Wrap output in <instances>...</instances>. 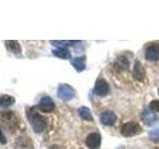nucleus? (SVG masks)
Segmentation results:
<instances>
[{"mask_svg": "<svg viewBox=\"0 0 159 149\" xmlns=\"http://www.w3.org/2000/svg\"><path fill=\"white\" fill-rule=\"evenodd\" d=\"M53 55L56 56L60 59H64V60H69L72 58L71 52L69 51L67 48H58L53 50Z\"/></svg>", "mask_w": 159, "mask_h": 149, "instance_id": "nucleus-13", "label": "nucleus"}, {"mask_svg": "<svg viewBox=\"0 0 159 149\" xmlns=\"http://www.w3.org/2000/svg\"><path fill=\"white\" fill-rule=\"evenodd\" d=\"M158 96H159V88H158Z\"/></svg>", "mask_w": 159, "mask_h": 149, "instance_id": "nucleus-22", "label": "nucleus"}, {"mask_svg": "<svg viewBox=\"0 0 159 149\" xmlns=\"http://www.w3.org/2000/svg\"><path fill=\"white\" fill-rule=\"evenodd\" d=\"M5 45L8 51H10L13 54H20L22 52L21 46L18 41H14V40H9V41H5Z\"/></svg>", "mask_w": 159, "mask_h": 149, "instance_id": "nucleus-12", "label": "nucleus"}, {"mask_svg": "<svg viewBox=\"0 0 159 149\" xmlns=\"http://www.w3.org/2000/svg\"><path fill=\"white\" fill-rule=\"evenodd\" d=\"M101 122L103 124V125H112V124L116 122V113L111 111H103L102 114H101Z\"/></svg>", "mask_w": 159, "mask_h": 149, "instance_id": "nucleus-10", "label": "nucleus"}, {"mask_svg": "<svg viewBox=\"0 0 159 149\" xmlns=\"http://www.w3.org/2000/svg\"><path fill=\"white\" fill-rule=\"evenodd\" d=\"M149 109L152 111L159 112V101L155 99V101H152L149 103Z\"/></svg>", "mask_w": 159, "mask_h": 149, "instance_id": "nucleus-19", "label": "nucleus"}, {"mask_svg": "<svg viewBox=\"0 0 159 149\" xmlns=\"http://www.w3.org/2000/svg\"><path fill=\"white\" fill-rule=\"evenodd\" d=\"M143 131L140 124L135 121H128L125 122L120 128V133L124 137H132L135 135H139Z\"/></svg>", "mask_w": 159, "mask_h": 149, "instance_id": "nucleus-2", "label": "nucleus"}, {"mask_svg": "<svg viewBox=\"0 0 159 149\" xmlns=\"http://www.w3.org/2000/svg\"><path fill=\"white\" fill-rule=\"evenodd\" d=\"M6 142H7L6 137H5V135L3 134L2 130H1V129H0V143H1V144H5Z\"/></svg>", "mask_w": 159, "mask_h": 149, "instance_id": "nucleus-20", "label": "nucleus"}, {"mask_svg": "<svg viewBox=\"0 0 159 149\" xmlns=\"http://www.w3.org/2000/svg\"><path fill=\"white\" fill-rule=\"evenodd\" d=\"M144 57L149 62H156L159 60V45L151 43L145 48Z\"/></svg>", "mask_w": 159, "mask_h": 149, "instance_id": "nucleus-5", "label": "nucleus"}, {"mask_svg": "<svg viewBox=\"0 0 159 149\" xmlns=\"http://www.w3.org/2000/svg\"><path fill=\"white\" fill-rule=\"evenodd\" d=\"M57 94L59 98H61L62 101L68 102L75 97V89L73 87H71L68 84H61L58 87Z\"/></svg>", "mask_w": 159, "mask_h": 149, "instance_id": "nucleus-3", "label": "nucleus"}, {"mask_svg": "<svg viewBox=\"0 0 159 149\" xmlns=\"http://www.w3.org/2000/svg\"><path fill=\"white\" fill-rule=\"evenodd\" d=\"M80 42L81 41H72V40H67V41H61V40L54 41V40H52V41H50V43L52 45L57 46L59 48H66L68 46H73V45H75L76 43H80Z\"/></svg>", "mask_w": 159, "mask_h": 149, "instance_id": "nucleus-17", "label": "nucleus"}, {"mask_svg": "<svg viewBox=\"0 0 159 149\" xmlns=\"http://www.w3.org/2000/svg\"><path fill=\"white\" fill-rule=\"evenodd\" d=\"M48 149H63L61 146H59V145H52V146H50Z\"/></svg>", "mask_w": 159, "mask_h": 149, "instance_id": "nucleus-21", "label": "nucleus"}, {"mask_svg": "<svg viewBox=\"0 0 159 149\" xmlns=\"http://www.w3.org/2000/svg\"><path fill=\"white\" fill-rule=\"evenodd\" d=\"M132 76H133L134 79L137 82H143L144 81V79H145V76H146V72H145V69H144L141 62L136 61L135 64H134Z\"/></svg>", "mask_w": 159, "mask_h": 149, "instance_id": "nucleus-8", "label": "nucleus"}, {"mask_svg": "<svg viewBox=\"0 0 159 149\" xmlns=\"http://www.w3.org/2000/svg\"><path fill=\"white\" fill-rule=\"evenodd\" d=\"M27 117L30 121V124L33 128V130L36 133H41L47 126V119L44 116L40 115L36 112L35 108H29L27 111Z\"/></svg>", "mask_w": 159, "mask_h": 149, "instance_id": "nucleus-1", "label": "nucleus"}, {"mask_svg": "<svg viewBox=\"0 0 159 149\" xmlns=\"http://www.w3.org/2000/svg\"><path fill=\"white\" fill-rule=\"evenodd\" d=\"M148 136H149V138H150L152 141L159 142V126L149 131Z\"/></svg>", "mask_w": 159, "mask_h": 149, "instance_id": "nucleus-18", "label": "nucleus"}, {"mask_svg": "<svg viewBox=\"0 0 159 149\" xmlns=\"http://www.w3.org/2000/svg\"><path fill=\"white\" fill-rule=\"evenodd\" d=\"M141 119L144 122V124L147 126H152L153 124H155L158 120L156 114L154 113L150 109H145L141 113Z\"/></svg>", "mask_w": 159, "mask_h": 149, "instance_id": "nucleus-9", "label": "nucleus"}, {"mask_svg": "<svg viewBox=\"0 0 159 149\" xmlns=\"http://www.w3.org/2000/svg\"><path fill=\"white\" fill-rule=\"evenodd\" d=\"M38 109L39 111H41L42 112H45V113H50L54 111L55 107V102L53 99L50 97H44L40 99V102L38 103Z\"/></svg>", "mask_w": 159, "mask_h": 149, "instance_id": "nucleus-6", "label": "nucleus"}, {"mask_svg": "<svg viewBox=\"0 0 159 149\" xmlns=\"http://www.w3.org/2000/svg\"><path fill=\"white\" fill-rule=\"evenodd\" d=\"M71 65L75 68L78 73H82L86 70V58L84 57H77L71 60Z\"/></svg>", "mask_w": 159, "mask_h": 149, "instance_id": "nucleus-11", "label": "nucleus"}, {"mask_svg": "<svg viewBox=\"0 0 159 149\" xmlns=\"http://www.w3.org/2000/svg\"><path fill=\"white\" fill-rule=\"evenodd\" d=\"M79 114L83 119L87 121H93V118L92 115V111H89V108L87 106H81L79 108Z\"/></svg>", "mask_w": 159, "mask_h": 149, "instance_id": "nucleus-16", "label": "nucleus"}, {"mask_svg": "<svg viewBox=\"0 0 159 149\" xmlns=\"http://www.w3.org/2000/svg\"><path fill=\"white\" fill-rule=\"evenodd\" d=\"M102 143V136L98 132L89 133L86 138V145L89 149H98Z\"/></svg>", "mask_w": 159, "mask_h": 149, "instance_id": "nucleus-7", "label": "nucleus"}, {"mask_svg": "<svg viewBox=\"0 0 159 149\" xmlns=\"http://www.w3.org/2000/svg\"><path fill=\"white\" fill-rule=\"evenodd\" d=\"M129 61L126 57L124 56H118L116 58V67L120 70V71H126V70L129 68Z\"/></svg>", "mask_w": 159, "mask_h": 149, "instance_id": "nucleus-14", "label": "nucleus"}, {"mask_svg": "<svg viewBox=\"0 0 159 149\" xmlns=\"http://www.w3.org/2000/svg\"><path fill=\"white\" fill-rule=\"evenodd\" d=\"M93 92L96 93V96L103 97H107L109 93L111 88H109L108 83L103 78H98L96 82V84H94Z\"/></svg>", "mask_w": 159, "mask_h": 149, "instance_id": "nucleus-4", "label": "nucleus"}, {"mask_svg": "<svg viewBox=\"0 0 159 149\" xmlns=\"http://www.w3.org/2000/svg\"><path fill=\"white\" fill-rule=\"evenodd\" d=\"M15 103V98L9 94H3L0 97V107H8Z\"/></svg>", "mask_w": 159, "mask_h": 149, "instance_id": "nucleus-15", "label": "nucleus"}]
</instances>
